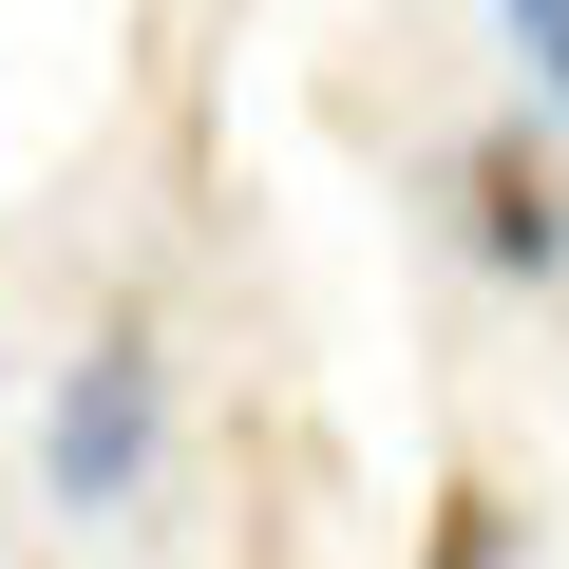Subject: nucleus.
<instances>
[{
	"label": "nucleus",
	"mask_w": 569,
	"mask_h": 569,
	"mask_svg": "<svg viewBox=\"0 0 569 569\" xmlns=\"http://www.w3.org/2000/svg\"><path fill=\"white\" fill-rule=\"evenodd\" d=\"M475 247H493V266H569V171H550L531 133L475 152Z\"/></svg>",
	"instance_id": "nucleus-2"
},
{
	"label": "nucleus",
	"mask_w": 569,
	"mask_h": 569,
	"mask_svg": "<svg viewBox=\"0 0 569 569\" xmlns=\"http://www.w3.org/2000/svg\"><path fill=\"white\" fill-rule=\"evenodd\" d=\"M512 39H531V77L569 96V0H512Z\"/></svg>",
	"instance_id": "nucleus-4"
},
{
	"label": "nucleus",
	"mask_w": 569,
	"mask_h": 569,
	"mask_svg": "<svg viewBox=\"0 0 569 569\" xmlns=\"http://www.w3.org/2000/svg\"><path fill=\"white\" fill-rule=\"evenodd\" d=\"M418 569H512V493H475V475H456V493H437V550H418Z\"/></svg>",
	"instance_id": "nucleus-3"
},
{
	"label": "nucleus",
	"mask_w": 569,
	"mask_h": 569,
	"mask_svg": "<svg viewBox=\"0 0 569 569\" xmlns=\"http://www.w3.org/2000/svg\"><path fill=\"white\" fill-rule=\"evenodd\" d=\"M133 475H152V342L114 323V342H77V380H58V493H77V512H133Z\"/></svg>",
	"instance_id": "nucleus-1"
}]
</instances>
